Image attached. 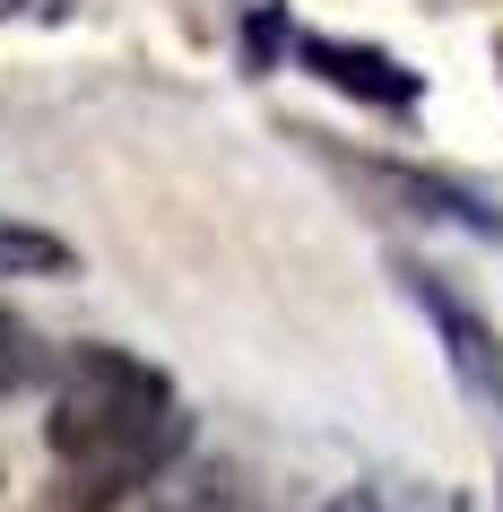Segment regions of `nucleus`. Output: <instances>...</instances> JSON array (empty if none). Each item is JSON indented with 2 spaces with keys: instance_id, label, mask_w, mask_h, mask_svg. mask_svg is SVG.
Listing matches in <instances>:
<instances>
[{
  "instance_id": "obj_3",
  "label": "nucleus",
  "mask_w": 503,
  "mask_h": 512,
  "mask_svg": "<svg viewBox=\"0 0 503 512\" xmlns=\"http://www.w3.org/2000/svg\"><path fill=\"white\" fill-rule=\"evenodd\" d=\"M295 61H304L321 87L356 96V105H417L425 96V79L408 70V61L373 53V44H347V35H295Z\"/></svg>"
},
{
  "instance_id": "obj_1",
  "label": "nucleus",
  "mask_w": 503,
  "mask_h": 512,
  "mask_svg": "<svg viewBox=\"0 0 503 512\" xmlns=\"http://www.w3.org/2000/svg\"><path fill=\"white\" fill-rule=\"evenodd\" d=\"M183 452H191V417H183L174 382L148 356L105 348V339L61 356V374H53V460L87 504L174 469Z\"/></svg>"
},
{
  "instance_id": "obj_2",
  "label": "nucleus",
  "mask_w": 503,
  "mask_h": 512,
  "mask_svg": "<svg viewBox=\"0 0 503 512\" xmlns=\"http://www.w3.org/2000/svg\"><path fill=\"white\" fill-rule=\"evenodd\" d=\"M399 278H408V296H417V313L434 322V339H443L451 356V382L469 391L477 408H495L503 417V330L477 313L460 287H451L443 270H425V261H399Z\"/></svg>"
},
{
  "instance_id": "obj_8",
  "label": "nucleus",
  "mask_w": 503,
  "mask_h": 512,
  "mask_svg": "<svg viewBox=\"0 0 503 512\" xmlns=\"http://www.w3.org/2000/svg\"><path fill=\"white\" fill-rule=\"evenodd\" d=\"M321 512H382V495H373V486H339Z\"/></svg>"
},
{
  "instance_id": "obj_6",
  "label": "nucleus",
  "mask_w": 503,
  "mask_h": 512,
  "mask_svg": "<svg viewBox=\"0 0 503 512\" xmlns=\"http://www.w3.org/2000/svg\"><path fill=\"white\" fill-rule=\"evenodd\" d=\"M70 278L79 270V252L61 235H44V226H0V278Z\"/></svg>"
},
{
  "instance_id": "obj_5",
  "label": "nucleus",
  "mask_w": 503,
  "mask_h": 512,
  "mask_svg": "<svg viewBox=\"0 0 503 512\" xmlns=\"http://www.w3.org/2000/svg\"><path fill=\"white\" fill-rule=\"evenodd\" d=\"M391 191H399V200H417V217H460V226H477L486 243L503 235V209H495V200H486V191L443 183V174H391Z\"/></svg>"
},
{
  "instance_id": "obj_7",
  "label": "nucleus",
  "mask_w": 503,
  "mask_h": 512,
  "mask_svg": "<svg viewBox=\"0 0 503 512\" xmlns=\"http://www.w3.org/2000/svg\"><path fill=\"white\" fill-rule=\"evenodd\" d=\"M27 374H35V339L9 322V313H0V400H9V391H18Z\"/></svg>"
},
{
  "instance_id": "obj_9",
  "label": "nucleus",
  "mask_w": 503,
  "mask_h": 512,
  "mask_svg": "<svg viewBox=\"0 0 503 512\" xmlns=\"http://www.w3.org/2000/svg\"><path fill=\"white\" fill-rule=\"evenodd\" d=\"M9 9H27V0H0V18H9Z\"/></svg>"
},
{
  "instance_id": "obj_4",
  "label": "nucleus",
  "mask_w": 503,
  "mask_h": 512,
  "mask_svg": "<svg viewBox=\"0 0 503 512\" xmlns=\"http://www.w3.org/2000/svg\"><path fill=\"white\" fill-rule=\"evenodd\" d=\"M226 469H157V478H139V486H122V495H96L87 512H226L235 495H226Z\"/></svg>"
}]
</instances>
